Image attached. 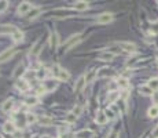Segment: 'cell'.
Segmentation results:
<instances>
[{"label":"cell","instance_id":"cell-1","mask_svg":"<svg viewBox=\"0 0 158 138\" xmlns=\"http://www.w3.org/2000/svg\"><path fill=\"white\" fill-rule=\"evenodd\" d=\"M117 46H118L121 50H125V51H135L136 50V46L133 44V43H128V42H118L117 43Z\"/></svg>","mask_w":158,"mask_h":138},{"label":"cell","instance_id":"cell-2","mask_svg":"<svg viewBox=\"0 0 158 138\" xmlns=\"http://www.w3.org/2000/svg\"><path fill=\"white\" fill-rule=\"evenodd\" d=\"M111 21H113V14L110 12H104L98 17V24H109Z\"/></svg>","mask_w":158,"mask_h":138},{"label":"cell","instance_id":"cell-3","mask_svg":"<svg viewBox=\"0 0 158 138\" xmlns=\"http://www.w3.org/2000/svg\"><path fill=\"white\" fill-rule=\"evenodd\" d=\"M17 53V50L15 48H10V50H6L3 53V54H0V62H6L7 60H10V58L12 57V55Z\"/></svg>","mask_w":158,"mask_h":138},{"label":"cell","instance_id":"cell-4","mask_svg":"<svg viewBox=\"0 0 158 138\" xmlns=\"http://www.w3.org/2000/svg\"><path fill=\"white\" fill-rule=\"evenodd\" d=\"M50 44L51 47L54 48H58V46H59V36H58V33L54 32V33H51V36H50Z\"/></svg>","mask_w":158,"mask_h":138},{"label":"cell","instance_id":"cell-5","mask_svg":"<svg viewBox=\"0 0 158 138\" xmlns=\"http://www.w3.org/2000/svg\"><path fill=\"white\" fill-rule=\"evenodd\" d=\"M30 9H32V4L28 3V2H24L18 6V12L19 14H26L28 11H30Z\"/></svg>","mask_w":158,"mask_h":138},{"label":"cell","instance_id":"cell-6","mask_svg":"<svg viewBox=\"0 0 158 138\" xmlns=\"http://www.w3.org/2000/svg\"><path fill=\"white\" fill-rule=\"evenodd\" d=\"M57 76H58V79H59V80H69V78H70V75H69L67 71H65V69H61L59 66H58Z\"/></svg>","mask_w":158,"mask_h":138},{"label":"cell","instance_id":"cell-7","mask_svg":"<svg viewBox=\"0 0 158 138\" xmlns=\"http://www.w3.org/2000/svg\"><path fill=\"white\" fill-rule=\"evenodd\" d=\"M3 130L6 133H8V134H15V131H17L14 123H11V122H7V123L3 126Z\"/></svg>","mask_w":158,"mask_h":138},{"label":"cell","instance_id":"cell-8","mask_svg":"<svg viewBox=\"0 0 158 138\" xmlns=\"http://www.w3.org/2000/svg\"><path fill=\"white\" fill-rule=\"evenodd\" d=\"M15 26H12V25H2L0 26V33H14L15 32Z\"/></svg>","mask_w":158,"mask_h":138},{"label":"cell","instance_id":"cell-9","mask_svg":"<svg viewBox=\"0 0 158 138\" xmlns=\"http://www.w3.org/2000/svg\"><path fill=\"white\" fill-rule=\"evenodd\" d=\"M96 78V72L95 71H90V72L87 73L85 76H84V80H85V84H90L94 81V79Z\"/></svg>","mask_w":158,"mask_h":138},{"label":"cell","instance_id":"cell-10","mask_svg":"<svg viewBox=\"0 0 158 138\" xmlns=\"http://www.w3.org/2000/svg\"><path fill=\"white\" fill-rule=\"evenodd\" d=\"M95 122L98 124H104L106 122H107V116H106V113H103V112H99V113L96 115Z\"/></svg>","mask_w":158,"mask_h":138},{"label":"cell","instance_id":"cell-11","mask_svg":"<svg viewBox=\"0 0 158 138\" xmlns=\"http://www.w3.org/2000/svg\"><path fill=\"white\" fill-rule=\"evenodd\" d=\"M54 88H57V81L54 80H47L44 83V90L45 91H52Z\"/></svg>","mask_w":158,"mask_h":138},{"label":"cell","instance_id":"cell-12","mask_svg":"<svg viewBox=\"0 0 158 138\" xmlns=\"http://www.w3.org/2000/svg\"><path fill=\"white\" fill-rule=\"evenodd\" d=\"M118 97H120L118 91H111V93H109L107 102H109V104H113V102H116L117 99H118Z\"/></svg>","mask_w":158,"mask_h":138},{"label":"cell","instance_id":"cell-13","mask_svg":"<svg viewBox=\"0 0 158 138\" xmlns=\"http://www.w3.org/2000/svg\"><path fill=\"white\" fill-rule=\"evenodd\" d=\"M74 9L78 10V11H84V10L88 9V3H87V2H76Z\"/></svg>","mask_w":158,"mask_h":138},{"label":"cell","instance_id":"cell-14","mask_svg":"<svg viewBox=\"0 0 158 138\" xmlns=\"http://www.w3.org/2000/svg\"><path fill=\"white\" fill-rule=\"evenodd\" d=\"M113 58H114V54L110 53V51H107V53H102V54L99 55V60H102V61H111Z\"/></svg>","mask_w":158,"mask_h":138},{"label":"cell","instance_id":"cell-15","mask_svg":"<svg viewBox=\"0 0 158 138\" xmlns=\"http://www.w3.org/2000/svg\"><path fill=\"white\" fill-rule=\"evenodd\" d=\"M12 39H14V42H22V40H24V33L21 32V30H15L14 33H12Z\"/></svg>","mask_w":158,"mask_h":138},{"label":"cell","instance_id":"cell-16","mask_svg":"<svg viewBox=\"0 0 158 138\" xmlns=\"http://www.w3.org/2000/svg\"><path fill=\"white\" fill-rule=\"evenodd\" d=\"M92 134H94V133L91 131V130H83V131L77 133V134H76V137H77V138H90Z\"/></svg>","mask_w":158,"mask_h":138},{"label":"cell","instance_id":"cell-17","mask_svg":"<svg viewBox=\"0 0 158 138\" xmlns=\"http://www.w3.org/2000/svg\"><path fill=\"white\" fill-rule=\"evenodd\" d=\"M37 102H39L37 97H28V98L25 99V104H26L28 106H35V105H37Z\"/></svg>","mask_w":158,"mask_h":138},{"label":"cell","instance_id":"cell-18","mask_svg":"<svg viewBox=\"0 0 158 138\" xmlns=\"http://www.w3.org/2000/svg\"><path fill=\"white\" fill-rule=\"evenodd\" d=\"M17 88H19L21 91H26L28 88H29V83H28L26 80H19L18 83H17Z\"/></svg>","mask_w":158,"mask_h":138},{"label":"cell","instance_id":"cell-19","mask_svg":"<svg viewBox=\"0 0 158 138\" xmlns=\"http://www.w3.org/2000/svg\"><path fill=\"white\" fill-rule=\"evenodd\" d=\"M149 116L150 117H157L158 116V105H153L149 109Z\"/></svg>","mask_w":158,"mask_h":138},{"label":"cell","instance_id":"cell-20","mask_svg":"<svg viewBox=\"0 0 158 138\" xmlns=\"http://www.w3.org/2000/svg\"><path fill=\"white\" fill-rule=\"evenodd\" d=\"M147 86H149L153 91L158 90V79H151V80L149 81V84H147Z\"/></svg>","mask_w":158,"mask_h":138},{"label":"cell","instance_id":"cell-21","mask_svg":"<svg viewBox=\"0 0 158 138\" xmlns=\"http://www.w3.org/2000/svg\"><path fill=\"white\" fill-rule=\"evenodd\" d=\"M12 104H14V102H12V99H7V101L3 104V111H4V112H8V111H11V108H12Z\"/></svg>","mask_w":158,"mask_h":138},{"label":"cell","instance_id":"cell-22","mask_svg":"<svg viewBox=\"0 0 158 138\" xmlns=\"http://www.w3.org/2000/svg\"><path fill=\"white\" fill-rule=\"evenodd\" d=\"M36 122H37L36 115H32V113H28V115H26V123H28V124L36 123Z\"/></svg>","mask_w":158,"mask_h":138},{"label":"cell","instance_id":"cell-23","mask_svg":"<svg viewBox=\"0 0 158 138\" xmlns=\"http://www.w3.org/2000/svg\"><path fill=\"white\" fill-rule=\"evenodd\" d=\"M84 84H85V80H84V78H80V79H78V81H77V84L74 86V91H76V93H78V91L81 90V87H83Z\"/></svg>","mask_w":158,"mask_h":138},{"label":"cell","instance_id":"cell-24","mask_svg":"<svg viewBox=\"0 0 158 138\" xmlns=\"http://www.w3.org/2000/svg\"><path fill=\"white\" fill-rule=\"evenodd\" d=\"M139 91L142 94H144V95H150V94H153V90L149 87V86H143V87H140Z\"/></svg>","mask_w":158,"mask_h":138},{"label":"cell","instance_id":"cell-25","mask_svg":"<svg viewBox=\"0 0 158 138\" xmlns=\"http://www.w3.org/2000/svg\"><path fill=\"white\" fill-rule=\"evenodd\" d=\"M118 86H120L121 88H127V87H128V79L120 78V79H118Z\"/></svg>","mask_w":158,"mask_h":138},{"label":"cell","instance_id":"cell-26","mask_svg":"<svg viewBox=\"0 0 158 138\" xmlns=\"http://www.w3.org/2000/svg\"><path fill=\"white\" fill-rule=\"evenodd\" d=\"M40 123H41L43 126H51V124L54 123V122H52V119H50V117H41Z\"/></svg>","mask_w":158,"mask_h":138},{"label":"cell","instance_id":"cell-27","mask_svg":"<svg viewBox=\"0 0 158 138\" xmlns=\"http://www.w3.org/2000/svg\"><path fill=\"white\" fill-rule=\"evenodd\" d=\"M76 119H77V116H76V115L73 113V112H72V113H69L67 116H66V122H67V123H70V124L74 123Z\"/></svg>","mask_w":158,"mask_h":138},{"label":"cell","instance_id":"cell-28","mask_svg":"<svg viewBox=\"0 0 158 138\" xmlns=\"http://www.w3.org/2000/svg\"><path fill=\"white\" fill-rule=\"evenodd\" d=\"M22 73H24V66L22 65H19L18 68L15 69V72H14V78H18L19 75H22Z\"/></svg>","mask_w":158,"mask_h":138},{"label":"cell","instance_id":"cell-29","mask_svg":"<svg viewBox=\"0 0 158 138\" xmlns=\"http://www.w3.org/2000/svg\"><path fill=\"white\" fill-rule=\"evenodd\" d=\"M81 112H83V108H81V105H77L74 106V109H73V113L76 115V116H80Z\"/></svg>","mask_w":158,"mask_h":138},{"label":"cell","instance_id":"cell-30","mask_svg":"<svg viewBox=\"0 0 158 138\" xmlns=\"http://www.w3.org/2000/svg\"><path fill=\"white\" fill-rule=\"evenodd\" d=\"M107 75H110V71H109V68H103V69H100V73H99V76H107Z\"/></svg>","mask_w":158,"mask_h":138},{"label":"cell","instance_id":"cell-31","mask_svg":"<svg viewBox=\"0 0 158 138\" xmlns=\"http://www.w3.org/2000/svg\"><path fill=\"white\" fill-rule=\"evenodd\" d=\"M45 75H47V71H45V69H40L39 72H37V78H39V79L45 78Z\"/></svg>","mask_w":158,"mask_h":138},{"label":"cell","instance_id":"cell-32","mask_svg":"<svg viewBox=\"0 0 158 138\" xmlns=\"http://www.w3.org/2000/svg\"><path fill=\"white\" fill-rule=\"evenodd\" d=\"M7 4H8V2H4V0L3 2H0V12L4 11V10L7 9Z\"/></svg>","mask_w":158,"mask_h":138},{"label":"cell","instance_id":"cell-33","mask_svg":"<svg viewBox=\"0 0 158 138\" xmlns=\"http://www.w3.org/2000/svg\"><path fill=\"white\" fill-rule=\"evenodd\" d=\"M106 116H107V119H109V117L113 119V117H114V112L111 111V109H106Z\"/></svg>","mask_w":158,"mask_h":138},{"label":"cell","instance_id":"cell-34","mask_svg":"<svg viewBox=\"0 0 158 138\" xmlns=\"http://www.w3.org/2000/svg\"><path fill=\"white\" fill-rule=\"evenodd\" d=\"M40 12V10L37 9V10H35V11H33V14H30V19H33V18H36V15L39 14Z\"/></svg>","mask_w":158,"mask_h":138},{"label":"cell","instance_id":"cell-35","mask_svg":"<svg viewBox=\"0 0 158 138\" xmlns=\"http://www.w3.org/2000/svg\"><path fill=\"white\" fill-rule=\"evenodd\" d=\"M153 138H158V126H157V129L153 131Z\"/></svg>","mask_w":158,"mask_h":138},{"label":"cell","instance_id":"cell-36","mask_svg":"<svg viewBox=\"0 0 158 138\" xmlns=\"http://www.w3.org/2000/svg\"><path fill=\"white\" fill-rule=\"evenodd\" d=\"M116 137H117V134H116V133H113V134L110 135V138H116Z\"/></svg>","mask_w":158,"mask_h":138},{"label":"cell","instance_id":"cell-37","mask_svg":"<svg viewBox=\"0 0 158 138\" xmlns=\"http://www.w3.org/2000/svg\"><path fill=\"white\" fill-rule=\"evenodd\" d=\"M43 138H50V137H43Z\"/></svg>","mask_w":158,"mask_h":138},{"label":"cell","instance_id":"cell-38","mask_svg":"<svg viewBox=\"0 0 158 138\" xmlns=\"http://www.w3.org/2000/svg\"><path fill=\"white\" fill-rule=\"evenodd\" d=\"M33 138H39V137H33Z\"/></svg>","mask_w":158,"mask_h":138}]
</instances>
